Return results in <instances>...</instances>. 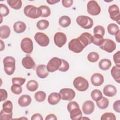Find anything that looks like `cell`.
Here are the masks:
<instances>
[{"label":"cell","instance_id":"2e32d148","mask_svg":"<svg viewBox=\"0 0 120 120\" xmlns=\"http://www.w3.org/2000/svg\"><path fill=\"white\" fill-rule=\"evenodd\" d=\"M95 109V105L93 101L87 100L84 102L82 106L83 112L87 115L90 114L93 112Z\"/></svg>","mask_w":120,"mask_h":120},{"label":"cell","instance_id":"d590c367","mask_svg":"<svg viewBox=\"0 0 120 120\" xmlns=\"http://www.w3.org/2000/svg\"><path fill=\"white\" fill-rule=\"evenodd\" d=\"M46 93L43 91H38L35 94L34 98L38 102H43L46 98Z\"/></svg>","mask_w":120,"mask_h":120},{"label":"cell","instance_id":"c3c4849f","mask_svg":"<svg viewBox=\"0 0 120 120\" xmlns=\"http://www.w3.org/2000/svg\"><path fill=\"white\" fill-rule=\"evenodd\" d=\"M113 108L115 111L120 113V100L116 101L113 104Z\"/></svg>","mask_w":120,"mask_h":120},{"label":"cell","instance_id":"484cf974","mask_svg":"<svg viewBox=\"0 0 120 120\" xmlns=\"http://www.w3.org/2000/svg\"><path fill=\"white\" fill-rule=\"evenodd\" d=\"M10 30L7 25H2L0 27V37L2 39L7 38L10 35Z\"/></svg>","mask_w":120,"mask_h":120},{"label":"cell","instance_id":"bcb514c9","mask_svg":"<svg viewBox=\"0 0 120 120\" xmlns=\"http://www.w3.org/2000/svg\"><path fill=\"white\" fill-rule=\"evenodd\" d=\"M120 51H118L113 56V59L116 65L117 66H120Z\"/></svg>","mask_w":120,"mask_h":120},{"label":"cell","instance_id":"30bf717a","mask_svg":"<svg viewBox=\"0 0 120 120\" xmlns=\"http://www.w3.org/2000/svg\"><path fill=\"white\" fill-rule=\"evenodd\" d=\"M34 38L36 42L41 46H46L49 44L50 40L48 37L43 32H37L34 36Z\"/></svg>","mask_w":120,"mask_h":120},{"label":"cell","instance_id":"3957f363","mask_svg":"<svg viewBox=\"0 0 120 120\" xmlns=\"http://www.w3.org/2000/svg\"><path fill=\"white\" fill-rule=\"evenodd\" d=\"M23 12L26 16L32 19L38 18L41 16L42 15V12L40 8L31 5L25 6L23 9Z\"/></svg>","mask_w":120,"mask_h":120},{"label":"cell","instance_id":"836d02e7","mask_svg":"<svg viewBox=\"0 0 120 120\" xmlns=\"http://www.w3.org/2000/svg\"><path fill=\"white\" fill-rule=\"evenodd\" d=\"M104 39L103 37L99 35L94 34L92 36V43L97 46H100L103 43Z\"/></svg>","mask_w":120,"mask_h":120},{"label":"cell","instance_id":"e0dca14e","mask_svg":"<svg viewBox=\"0 0 120 120\" xmlns=\"http://www.w3.org/2000/svg\"><path fill=\"white\" fill-rule=\"evenodd\" d=\"M91 83L95 86H99L101 85L104 81V76L100 73H94L91 77Z\"/></svg>","mask_w":120,"mask_h":120},{"label":"cell","instance_id":"d6986e66","mask_svg":"<svg viewBox=\"0 0 120 120\" xmlns=\"http://www.w3.org/2000/svg\"><path fill=\"white\" fill-rule=\"evenodd\" d=\"M36 74L39 78L43 79L48 75V71L47 70L46 66L44 64L38 65L36 68Z\"/></svg>","mask_w":120,"mask_h":120},{"label":"cell","instance_id":"ffe728a7","mask_svg":"<svg viewBox=\"0 0 120 120\" xmlns=\"http://www.w3.org/2000/svg\"><path fill=\"white\" fill-rule=\"evenodd\" d=\"M103 93L107 97H112L116 95L117 89L114 86L111 84H108L104 88Z\"/></svg>","mask_w":120,"mask_h":120},{"label":"cell","instance_id":"db71d44e","mask_svg":"<svg viewBox=\"0 0 120 120\" xmlns=\"http://www.w3.org/2000/svg\"><path fill=\"white\" fill-rule=\"evenodd\" d=\"M0 45H0V51H2L5 48V44L1 40H0Z\"/></svg>","mask_w":120,"mask_h":120},{"label":"cell","instance_id":"9a60e30c","mask_svg":"<svg viewBox=\"0 0 120 120\" xmlns=\"http://www.w3.org/2000/svg\"><path fill=\"white\" fill-rule=\"evenodd\" d=\"M85 47L88 45L92 43V36L89 32H84L77 38Z\"/></svg>","mask_w":120,"mask_h":120},{"label":"cell","instance_id":"9c48e42d","mask_svg":"<svg viewBox=\"0 0 120 120\" xmlns=\"http://www.w3.org/2000/svg\"><path fill=\"white\" fill-rule=\"evenodd\" d=\"M21 48L23 52L30 54L33 50V44L32 40L29 38H23L21 42Z\"/></svg>","mask_w":120,"mask_h":120},{"label":"cell","instance_id":"7dc6e473","mask_svg":"<svg viewBox=\"0 0 120 120\" xmlns=\"http://www.w3.org/2000/svg\"><path fill=\"white\" fill-rule=\"evenodd\" d=\"M0 93L1 96V102L5 100L8 98V93L7 91L4 89H0Z\"/></svg>","mask_w":120,"mask_h":120},{"label":"cell","instance_id":"4fadbf2b","mask_svg":"<svg viewBox=\"0 0 120 120\" xmlns=\"http://www.w3.org/2000/svg\"><path fill=\"white\" fill-rule=\"evenodd\" d=\"M99 47L101 49L109 53H111L115 50L116 45L115 43L112 40L106 38L104 39L103 43Z\"/></svg>","mask_w":120,"mask_h":120},{"label":"cell","instance_id":"ee69618b","mask_svg":"<svg viewBox=\"0 0 120 120\" xmlns=\"http://www.w3.org/2000/svg\"><path fill=\"white\" fill-rule=\"evenodd\" d=\"M26 81L25 78L22 77H13L12 79V82L13 84H18L19 85H23Z\"/></svg>","mask_w":120,"mask_h":120},{"label":"cell","instance_id":"f6af8a7d","mask_svg":"<svg viewBox=\"0 0 120 120\" xmlns=\"http://www.w3.org/2000/svg\"><path fill=\"white\" fill-rule=\"evenodd\" d=\"M101 120H115L116 117L115 115L112 112H105L104 113L101 117Z\"/></svg>","mask_w":120,"mask_h":120},{"label":"cell","instance_id":"60d3db41","mask_svg":"<svg viewBox=\"0 0 120 120\" xmlns=\"http://www.w3.org/2000/svg\"><path fill=\"white\" fill-rule=\"evenodd\" d=\"M0 12L1 16H6L9 13V10L6 5L3 4H0Z\"/></svg>","mask_w":120,"mask_h":120},{"label":"cell","instance_id":"ac0fdd59","mask_svg":"<svg viewBox=\"0 0 120 120\" xmlns=\"http://www.w3.org/2000/svg\"><path fill=\"white\" fill-rule=\"evenodd\" d=\"M22 64L24 68L28 69H32L35 66V63L34 60L30 56L24 57L22 60Z\"/></svg>","mask_w":120,"mask_h":120},{"label":"cell","instance_id":"7a4b0ae2","mask_svg":"<svg viewBox=\"0 0 120 120\" xmlns=\"http://www.w3.org/2000/svg\"><path fill=\"white\" fill-rule=\"evenodd\" d=\"M3 62L5 73L8 75L13 74L15 69V59L11 56H7L4 59Z\"/></svg>","mask_w":120,"mask_h":120},{"label":"cell","instance_id":"8fae6325","mask_svg":"<svg viewBox=\"0 0 120 120\" xmlns=\"http://www.w3.org/2000/svg\"><path fill=\"white\" fill-rule=\"evenodd\" d=\"M61 97V99L64 100L71 101L75 96V91L70 88H63L59 92Z\"/></svg>","mask_w":120,"mask_h":120},{"label":"cell","instance_id":"5b68a950","mask_svg":"<svg viewBox=\"0 0 120 120\" xmlns=\"http://www.w3.org/2000/svg\"><path fill=\"white\" fill-rule=\"evenodd\" d=\"M76 21L80 26L85 29H90L93 25V20L88 16H78L76 19Z\"/></svg>","mask_w":120,"mask_h":120},{"label":"cell","instance_id":"6da1fadb","mask_svg":"<svg viewBox=\"0 0 120 120\" xmlns=\"http://www.w3.org/2000/svg\"><path fill=\"white\" fill-rule=\"evenodd\" d=\"M67 109L70 113V117L73 120L82 119V112L78 103L75 101H70L67 105Z\"/></svg>","mask_w":120,"mask_h":120},{"label":"cell","instance_id":"d4e9b609","mask_svg":"<svg viewBox=\"0 0 120 120\" xmlns=\"http://www.w3.org/2000/svg\"><path fill=\"white\" fill-rule=\"evenodd\" d=\"M112 65L111 60L107 59H102L98 63V66L100 69L102 70H107L109 69Z\"/></svg>","mask_w":120,"mask_h":120},{"label":"cell","instance_id":"7402d4cb","mask_svg":"<svg viewBox=\"0 0 120 120\" xmlns=\"http://www.w3.org/2000/svg\"><path fill=\"white\" fill-rule=\"evenodd\" d=\"M61 99L60 93L57 92L51 93L48 96V102L52 105H55L58 104Z\"/></svg>","mask_w":120,"mask_h":120},{"label":"cell","instance_id":"e575fe53","mask_svg":"<svg viewBox=\"0 0 120 120\" xmlns=\"http://www.w3.org/2000/svg\"><path fill=\"white\" fill-rule=\"evenodd\" d=\"M49 22L46 20H41L37 23V27L40 30H44L48 28Z\"/></svg>","mask_w":120,"mask_h":120},{"label":"cell","instance_id":"7c38bea8","mask_svg":"<svg viewBox=\"0 0 120 120\" xmlns=\"http://www.w3.org/2000/svg\"><path fill=\"white\" fill-rule=\"evenodd\" d=\"M108 12L110 18L113 21L117 22L120 24V13L119 7L116 4L111 5L108 8Z\"/></svg>","mask_w":120,"mask_h":120},{"label":"cell","instance_id":"f5cc1de1","mask_svg":"<svg viewBox=\"0 0 120 120\" xmlns=\"http://www.w3.org/2000/svg\"><path fill=\"white\" fill-rule=\"evenodd\" d=\"M60 0H47L46 2L50 5H52L60 2Z\"/></svg>","mask_w":120,"mask_h":120},{"label":"cell","instance_id":"f1b7e54d","mask_svg":"<svg viewBox=\"0 0 120 120\" xmlns=\"http://www.w3.org/2000/svg\"><path fill=\"white\" fill-rule=\"evenodd\" d=\"M7 2L11 8L16 10L20 9L22 5L21 0H7Z\"/></svg>","mask_w":120,"mask_h":120},{"label":"cell","instance_id":"4dcf8cb0","mask_svg":"<svg viewBox=\"0 0 120 120\" xmlns=\"http://www.w3.org/2000/svg\"><path fill=\"white\" fill-rule=\"evenodd\" d=\"M38 87V84L35 80H30L26 84V88L30 91H34L36 90Z\"/></svg>","mask_w":120,"mask_h":120},{"label":"cell","instance_id":"ab89813d","mask_svg":"<svg viewBox=\"0 0 120 120\" xmlns=\"http://www.w3.org/2000/svg\"><path fill=\"white\" fill-rule=\"evenodd\" d=\"M13 113H7L1 110L0 113V119L1 120H9L12 118Z\"/></svg>","mask_w":120,"mask_h":120},{"label":"cell","instance_id":"5bb4252c","mask_svg":"<svg viewBox=\"0 0 120 120\" xmlns=\"http://www.w3.org/2000/svg\"><path fill=\"white\" fill-rule=\"evenodd\" d=\"M67 36L63 32H58L54 36L55 44L59 47H62L67 42Z\"/></svg>","mask_w":120,"mask_h":120},{"label":"cell","instance_id":"11a10c76","mask_svg":"<svg viewBox=\"0 0 120 120\" xmlns=\"http://www.w3.org/2000/svg\"><path fill=\"white\" fill-rule=\"evenodd\" d=\"M120 32L119 31L118 32V33L115 35V39H116L117 42L118 43L120 42Z\"/></svg>","mask_w":120,"mask_h":120},{"label":"cell","instance_id":"816d5d0a","mask_svg":"<svg viewBox=\"0 0 120 120\" xmlns=\"http://www.w3.org/2000/svg\"><path fill=\"white\" fill-rule=\"evenodd\" d=\"M46 120H56L57 119L56 116L53 114H49L46 117L45 119Z\"/></svg>","mask_w":120,"mask_h":120},{"label":"cell","instance_id":"74e56055","mask_svg":"<svg viewBox=\"0 0 120 120\" xmlns=\"http://www.w3.org/2000/svg\"><path fill=\"white\" fill-rule=\"evenodd\" d=\"M42 12L41 17H47L49 16L51 14V10L50 8L46 5H42L39 7Z\"/></svg>","mask_w":120,"mask_h":120},{"label":"cell","instance_id":"cb8c5ba5","mask_svg":"<svg viewBox=\"0 0 120 120\" xmlns=\"http://www.w3.org/2000/svg\"><path fill=\"white\" fill-rule=\"evenodd\" d=\"M112 76L118 83H120V66H114L111 70Z\"/></svg>","mask_w":120,"mask_h":120},{"label":"cell","instance_id":"7bdbcfd3","mask_svg":"<svg viewBox=\"0 0 120 120\" xmlns=\"http://www.w3.org/2000/svg\"><path fill=\"white\" fill-rule=\"evenodd\" d=\"M12 92L16 95H19L22 92V88L21 85L18 84H13L11 87Z\"/></svg>","mask_w":120,"mask_h":120},{"label":"cell","instance_id":"4316f807","mask_svg":"<svg viewBox=\"0 0 120 120\" xmlns=\"http://www.w3.org/2000/svg\"><path fill=\"white\" fill-rule=\"evenodd\" d=\"M70 23L71 19L69 16L67 15L62 16L59 20V24L62 27H67L70 25Z\"/></svg>","mask_w":120,"mask_h":120},{"label":"cell","instance_id":"603a6c76","mask_svg":"<svg viewBox=\"0 0 120 120\" xmlns=\"http://www.w3.org/2000/svg\"><path fill=\"white\" fill-rule=\"evenodd\" d=\"M14 30L17 33H21L23 32L26 29V26L25 23L22 21H17L13 25Z\"/></svg>","mask_w":120,"mask_h":120},{"label":"cell","instance_id":"8992f818","mask_svg":"<svg viewBox=\"0 0 120 120\" xmlns=\"http://www.w3.org/2000/svg\"><path fill=\"white\" fill-rule=\"evenodd\" d=\"M68 47L70 51L75 53H80L85 48L78 38L72 39L69 42Z\"/></svg>","mask_w":120,"mask_h":120},{"label":"cell","instance_id":"f546056e","mask_svg":"<svg viewBox=\"0 0 120 120\" xmlns=\"http://www.w3.org/2000/svg\"><path fill=\"white\" fill-rule=\"evenodd\" d=\"M107 30L109 34L112 35H116L120 31L119 26L114 23H110L108 25Z\"/></svg>","mask_w":120,"mask_h":120},{"label":"cell","instance_id":"f35d334b","mask_svg":"<svg viewBox=\"0 0 120 120\" xmlns=\"http://www.w3.org/2000/svg\"><path fill=\"white\" fill-rule=\"evenodd\" d=\"M93 32L94 34L99 35L103 37L105 33V30L102 26L97 25L94 27Z\"/></svg>","mask_w":120,"mask_h":120},{"label":"cell","instance_id":"44dd1931","mask_svg":"<svg viewBox=\"0 0 120 120\" xmlns=\"http://www.w3.org/2000/svg\"><path fill=\"white\" fill-rule=\"evenodd\" d=\"M31 102V98L28 95H23L21 96L18 100L19 105L22 107L28 106Z\"/></svg>","mask_w":120,"mask_h":120},{"label":"cell","instance_id":"277c9868","mask_svg":"<svg viewBox=\"0 0 120 120\" xmlns=\"http://www.w3.org/2000/svg\"><path fill=\"white\" fill-rule=\"evenodd\" d=\"M73 85L74 87L80 91H86L88 89L89 86L88 81L82 76L76 77L74 80Z\"/></svg>","mask_w":120,"mask_h":120},{"label":"cell","instance_id":"f907efd6","mask_svg":"<svg viewBox=\"0 0 120 120\" xmlns=\"http://www.w3.org/2000/svg\"><path fill=\"white\" fill-rule=\"evenodd\" d=\"M31 120H43V118L42 116L39 113L34 114L31 118Z\"/></svg>","mask_w":120,"mask_h":120},{"label":"cell","instance_id":"d6a6232c","mask_svg":"<svg viewBox=\"0 0 120 120\" xmlns=\"http://www.w3.org/2000/svg\"><path fill=\"white\" fill-rule=\"evenodd\" d=\"M90 95L92 99L96 102L99 101L103 97L101 91L100 90L97 89H95L92 90L91 92Z\"/></svg>","mask_w":120,"mask_h":120},{"label":"cell","instance_id":"b9f144b4","mask_svg":"<svg viewBox=\"0 0 120 120\" xmlns=\"http://www.w3.org/2000/svg\"><path fill=\"white\" fill-rule=\"evenodd\" d=\"M69 68V65L68 61L61 59V64L59 68V70L61 72H66Z\"/></svg>","mask_w":120,"mask_h":120},{"label":"cell","instance_id":"8d00e7d4","mask_svg":"<svg viewBox=\"0 0 120 120\" xmlns=\"http://www.w3.org/2000/svg\"><path fill=\"white\" fill-rule=\"evenodd\" d=\"M99 58V55L97 52H92L89 53L87 56L88 60L91 62H97Z\"/></svg>","mask_w":120,"mask_h":120},{"label":"cell","instance_id":"83f0119b","mask_svg":"<svg viewBox=\"0 0 120 120\" xmlns=\"http://www.w3.org/2000/svg\"><path fill=\"white\" fill-rule=\"evenodd\" d=\"M96 104L99 108L101 109H105L108 106L109 102L107 98L102 97L101 99L96 102Z\"/></svg>","mask_w":120,"mask_h":120},{"label":"cell","instance_id":"52a82bcc","mask_svg":"<svg viewBox=\"0 0 120 120\" xmlns=\"http://www.w3.org/2000/svg\"><path fill=\"white\" fill-rule=\"evenodd\" d=\"M61 64V59L58 57L52 58L48 62L46 68L49 72L52 73L59 69Z\"/></svg>","mask_w":120,"mask_h":120},{"label":"cell","instance_id":"681fc988","mask_svg":"<svg viewBox=\"0 0 120 120\" xmlns=\"http://www.w3.org/2000/svg\"><path fill=\"white\" fill-rule=\"evenodd\" d=\"M73 0H62V5L65 8H69L73 4Z\"/></svg>","mask_w":120,"mask_h":120},{"label":"cell","instance_id":"ba28073f","mask_svg":"<svg viewBox=\"0 0 120 120\" xmlns=\"http://www.w3.org/2000/svg\"><path fill=\"white\" fill-rule=\"evenodd\" d=\"M87 8L88 13L91 15H97L101 12V8L95 0L89 1L87 3Z\"/></svg>","mask_w":120,"mask_h":120},{"label":"cell","instance_id":"1f68e13d","mask_svg":"<svg viewBox=\"0 0 120 120\" xmlns=\"http://www.w3.org/2000/svg\"><path fill=\"white\" fill-rule=\"evenodd\" d=\"M2 110L6 112L11 113L12 112L13 104L11 101L7 100L3 103Z\"/></svg>","mask_w":120,"mask_h":120}]
</instances>
